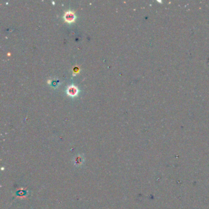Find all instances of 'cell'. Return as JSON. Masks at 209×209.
<instances>
[{
	"mask_svg": "<svg viewBox=\"0 0 209 209\" xmlns=\"http://www.w3.org/2000/svg\"><path fill=\"white\" fill-rule=\"evenodd\" d=\"M64 20L68 23H72L74 22L76 19V16L74 14V13L72 11H68L64 16Z\"/></svg>",
	"mask_w": 209,
	"mask_h": 209,
	"instance_id": "6da1fadb",
	"label": "cell"
},
{
	"mask_svg": "<svg viewBox=\"0 0 209 209\" xmlns=\"http://www.w3.org/2000/svg\"><path fill=\"white\" fill-rule=\"evenodd\" d=\"M78 89L74 85H71L67 90L68 94L71 96H76L78 94Z\"/></svg>",
	"mask_w": 209,
	"mask_h": 209,
	"instance_id": "7a4b0ae2",
	"label": "cell"
}]
</instances>
